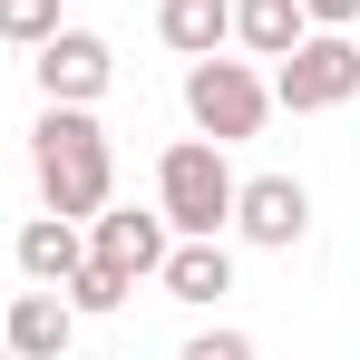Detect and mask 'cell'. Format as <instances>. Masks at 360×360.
Masks as SVG:
<instances>
[{
  "mask_svg": "<svg viewBox=\"0 0 360 360\" xmlns=\"http://www.w3.org/2000/svg\"><path fill=\"white\" fill-rule=\"evenodd\" d=\"M30 166H39V195H49V214H68V224H88V214L117 195L108 127L88 117V108H49V117L30 127Z\"/></svg>",
  "mask_w": 360,
  "mask_h": 360,
  "instance_id": "obj_1",
  "label": "cell"
},
{
  "mask_svg": "<svg viewBox=\"0 0 360 360\" xmlns=\"http://www.w3.org/2000/svg\"><path fill=\"white\" fill-rule=\"evenodd\" d=\"M234 166H224V146L214 136H176L166 156H156V214H166V234H224L234 224Z\"/></svg>",
  "mask_w": 360,
  "mask_h": 360,
  "instance_id": "obj_2",
  "label": "cell"
},
{
  "mask_svg": "<svg viewBox=\"0 0 360 360\" xmlns=\"http://www.w3.org/2000/svg\"><path fill=\"white\" fill-rule=\"evenodd\" d=\"M185 117L214 146H243L273 117V78H253V59H185Z\"/></svg>",
  "mask_w": 360,
  "mask_h": 360,
  "instance_id": "obj_3",
  "label": "cell"
},
{
  "mask_svg": "<svg viewBox=\"0 0 360 360\" xmlns=\"http://www.w3.org/2000/svg\"><path fill=\"white\" fill-rule=\"evenodd\" d=\"M341 98H360V39H351V30H311L302 49H283V68H273V108L321 117V108H341Z\"/></svg>",
  "mask_w": 360,
  "mask_h": 360,
  "instance_id": "obj_4",
  "label": "cell"
},
{
  "mask_svg": "<svg viewBox=\"0 0 360 360\" xmlns=\"http://www.w3.org/2000/svg\"><path fill=\"white\" fill-rule=\"evenodd\" d=\"M234 234L263 243V253H292L311 234V185L302 176H243L234 185Z\"/></svg>",
  "mask_w": 360,
  "mask_h": 360,
  "instance_id": "obj_5",
  "label": "cell"
},
{
  "mask_svg": "<svg viewBox=\"0 0 360 360\" xmlns=\"http://www.w3.org/2000/svg\"><path fill=\"white\" fill-rule=\"evenodd\" d=\"M39 88H49V108H98L108 98V78H117V49L98 39V30H59V39H39Z\"/></svg>",
  "mask_w": 360,
  "mask_h": 360,
  "instance_id": "obj_6",
  "label": "cell"
},
{
  "mask_svg": "<svg viewBox=\"0 0 360 360\" xmlns=\"http://www.w3.org/2000/svg\"><path fill=\"white\" fill-rule=\"evenodd\" d=\"M166 214H136V205H98V214H88V253H98V263H117L127 283H136V273H156V263H166Z\"/></svg>",
  "mask_w": 360,
  "mask_h": 360,
  "instance_id": "obj_7",
  "label": "cell"
},
{
  "mask_svg": "<svg viewBox=\"0 0 360 360\" xmlns=\"http://www.w3.org/2000/svg\"><path fill=\"white\" fill-rule=\"evenodd\" d=\"M156 283H166L185 311L224 302V292H234V253H224V234H176V243H166V263H156Z\"/></svg>",
  "mask_w": 360,
  "mask_h": 360,
  "instance_id": "obj_8",
  "label": "cell"
},
{
  "mask_svg": "<svg viewBox=\"0 0 360 360\" xmlns=\"http://www.w3.org/2000/svg\"><path fill=\"white\" fill-rule=\"evenodd\" d=\"M0 341H10V360H68V341H78V311H68V292H49V283H30V292L10 302Z\"/></svg>",
  "mask_w": 360,
  "mask_h": 360,
  "instance_id": "obj_9",
  "label": "cell"
},
{
  "mask_svg": "<svg viewBox=\"0 0 360 360\" xmlns=\"http://www.w3.org/2000/svg\"><path fill=\"white\" fill-rule=\"evenodd\" d=\"M78 263H88V234H78L68 214H30V224H20V273H30V283H49V292H59Z\"/></svg>",
  "mask_w": 360,
  "mask_h": 360,
  "instance_id": "obj_10",
  "label": "cell"
},
{
  "mask_svg": "<svg viewBox=\"0 0 360 360\" xmlns=\"http://www.w3.org/2000/svg\"><path fill=\"white\" fill-rule=\"evenodd\" d=\"M156 39H166L176 59H214V49L234 39V0H166V10H156Z\"/></svg>",
  "mask_w": 360,
  "mask_h": 360,
  "instance_id": "obj_11",
  "label": "cell"
},
{
  "mask_svg": "<svg viewBox=\"0 0 360 360\" xmlns=\"http://www.w3.org/2000/svg\"><path fill=\"white\" fill-rule=\"evenodd\" d=\"M234 39L253 59H283V49L311 39V10H302V0H234Z\"/></svg>",
  "mask_w": 360,
  "mask_h": 360,
  "instance_id": "obj_12",
  "label": "cell"
},
{
  "mask_svg": "<svg viewBox=\"0 0 360 360\" xmlns=\"http://www.w3.org/2000/svg\"><path fill=\"white\" fill-rule=\"evenodd\" d=\"M59 292H68V311H78V321H98V311H117V302L136 292V283H127L117 263H98V253H88V263H78V273H68Z\"/></svg>",
  "mask_w": 360,
  "mask_h": 360,
  "instance_id": "obj_13",
  "label": "cell"
},
{
  "mask_svg": "<svg viewBox=\"0 0 360 360\" xmlns=\"http://www.w3.org/2000/svg\"><path fill=\"white\" fill-rule=\"evenodd\" d=\"M0 39H10V49L59 39V0H0Z\"/></svg>",
  "mask_w": 360,
  "mask_h": 360,
  "instance_id": "obj_14",
  "label": "cell"
},
{
  "mask_svg": "<svg viewBox=\"0 0 360 360\" xmlns=\"http://www.w3.org/2000/svg\"><path fill=\"white\" fill-rule=\"evenodd\" d=\"M176 360H253V341H243V331H195Z\"/></svg>",
  "mask_w": 360,
  "mask_h": 360,
  "instance_id": "obj_15",
  "label": "cell"
},
{
  "mask_svg": "<svg viewBox=\"0 0 360 360\" xmlns=\"http://www.w3.org/2000/svg\"><path fill=\"white\" fill-rule=\"evenodd\" d=\"M302 10H311V30H351L360 20V0H302Z\"/></svg>",
  "mask_w": 360,
  "mask_h": 360,
  "instance_id": "obj_16",
  "label": "cell"
},
{
  "mask_svg": "<svg viewBox=\"0 0 360 360\" xmlns=\"http://www.w3.org/2000/svg\"><path fill=\"white\" fill-rule=\"evenodd\" d=\"M0 360H10V341H0Z\"/></svg>",
  "mask_w": 360,
  "mask_h": 360,
  "instance_id": "obj_17",
  "label": "cell"
}]
</instances>
